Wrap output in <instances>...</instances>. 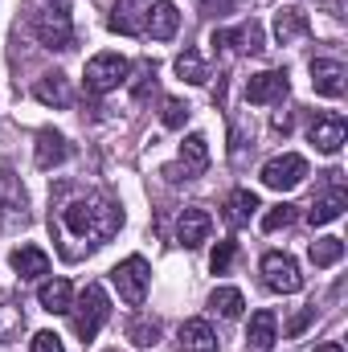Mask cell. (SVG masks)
<instances>
[{
  "mask_svg": "<svg viewBox=\"0 0 348 352\" xmlns=\"http://www.w3.org/2000/svg\"><path fill=\"white\" fill-rule=\"evenodd\" d=\"M274 311H254L250 332H246V352H270L274 349Z\"/></svg>",
  "mask_w": 348,
  "mask_h": 352,
  "instance_id": "22",
  "label": "cell"
},
{
  "mask_svg": "<svg viewBox=\"0 0 348 352\" xmlns=\"http://www.w3.org/2000/svg\"><path fill=\"white\" fill-rule=\"evenodd\" d=\"M197 4H201L209 16H217V12H230V4H234V0H197Z\"/></svg>",
  "mask_w": 348,
  "mask_h": 352,
  "instance_id": "37",
  "label": "cell"
},
{
  "mask_svg": "<svg viewBox=\"0 0 348 352\" xmlns=\"http://www.w3.org/2000/svg\"><path fill=\"white\" fill-rule=\"evenodd\" d=\"M316 352H345V349H340L336 340H328V344H320V349H316Z\"/></svg>",
  "mask_w": 348,
  "mask_h": 352,
  "instance_id": "39",
  "label": "cell"
},
{
  "mask_svg": "<svg viewBox=\"0 0 348 352\" xmlns=\"http://www.w3.org/2000/svg\"><path fill=\"white\" fill-rule=\"evenodd\" d=\"M209 234H213V217H209L201 205H188V209L180 213V221H176V242H180L184 250H197L201 242H209Z\"/></svg>",
  "mask_w": 348,
  "mask_h": 352,
  "instance_id": "12",
  "label": "cell"
},
{
  "mask_svg": "<svg viewBox=\"0 0 348 352\" xmlns=\"http://www.w3.org/2000/svg\"><path fill=\"white\" fill-rule=\"evenodd\" d=\"M287 90H291V82L283 70H262V74H250V82H246V102H259V107L283 102Z\"/></svg>",
  "mask_w": 348,
  "mask_h": 352,
  "instance_id": "14",
  "label": "cell"
},
{
  "mask_svg": "<svg viewBox=\"0 0 348 352\" xmlns=\"http://www.w3.org/2000/svg\"><path fill=\"white\" fill-rule=\"evenodd\" d=\"M176 74H180L184 82H193V87L209 82V70H205V62H201V54H197V50H184V54L176 58Z\"/></svg>",
  "mask_w": 348,
  "mask_h": 352,
  "instance_id": "29",
  "label": "cell"
},
{
  "mask_svg": "<svg viewBox=\"0 0 348 352\" xmlns=\"http://www.w3.org/2000/svg\"><path fill=\"white\" fill-rule=\"evenodd\" d=\"M140 8L148 12V0H115V12H111V33H127V37H140L144 33V21H140Z\"/></svg>",
  "mask_w": 348,
  "mask_h": 352,
  "instance_id": "19",
  "label": "cell"
},
{
  "mask_svg": "<svg viewBox=\"0 0 348 352\" xmlns=\"http://www.w3.org/2000/svg\"><path fill=\"white\" fill-rule=\"evenodd\" d=\"M291 221H295V205H274V209L262 213V230H266V234H274V230H283V226H291Z\"/></svg>",
  "mask_w": 348,
  "mask_h": 352,
  "instance_id": "32",
  "label": "cell"
},
{
  "mask_svg": "<svg viewBox=\"0 0 348 352\" xmlns=\"http://www.w3.org/2000/svg\"><path fill=\"white\" fill-rule=\"evenodd\" d=\"M152 90H156V66H152V62H140V66H135V78H131V98L144 102Z\"/></svg>",
  "mask_w": 348,
  "mask_h": 352,
  "instance_id": "31",
  "label": "cell"
},
{
  "mask_svg": "<svg viewBox=\"0 0 348 352\" xmlns=\"http://www.w3.org/2000/svg\"><path fill=\"white\" fill-rule=\"evenodd\" d=\"M259 176H262V184H266V188L287 192V188H299V184H303V176H307V160H303V156H295V152H283V156L266 160Z\"/></svg>",
  "mask_w": 348,
  "mask_h": 352,
  "instance_id": "8",
  "label": "cell"
},
{
  "mask_svg": "<svg viewBox=\"0 0 348 352\" xmlns=\"http://www.w3.org/2000/svg\"><path fill=\"white\" fill-rule=\"evenodd\" d=\"M29 352H66V349H62V336L58 332H37L29 340Z\"/></svg>",
  "mask_w": 348,
  "mask_h": 352,
  "instance_id": "35",
  "label": "cell"
},
{
  "mask_svg": "<svg viewBox=\"0 0 348 352\" xmlns=\"http://www.w3.org/2000/svg\"><path fill=\"white\" fill-rule=\"evenodd\" d=\"M238 258V242H217V250L209 254V266H213V274H226L230 266Z\"/></svg>",
  "mask_w": 348,
  "mask_h": 352,
  "instance_id": "33",
  "label": "cell"
},
{
  "mask_svg": "<svg viewBox=\"0 0 348 352\" xmlns=\"http://www.w3.org/2000/svg\"><path fill=\"white\" fill-rule=\"evenodd\" d=\"M21 328H25V311H21V303H17L12 295H0V344L12 340Z\"/></svg>",
  "mask_w": 348,
  "mask_h": 352,
  "instance_id": "27",
  "label": "cell"
},
{
  "mask_svg": "<svg viewBox=\"0 0 348 352\" xmlns=\"http://www.w3.org/2000/svg\"><path fill=\"white\" fill-rule=\"evenodd\" d=\"M345 205H348V192H345V184H340V173H328V192L312 201L307 221L312 226H328V221H336L345 213Z\"/></svg>",
  "mask_w": 348,
  "mask_h": 352,
  "instance_id": "13",
  "label": "cell"
},
{
  "mask_svg": "<svg viewBox=\"0 0 348 352\" xmlns=\"http://www.w3.org/2000/svg\"><path fill=\"white\" fill-rule=\"evenodd\" d=\"M37 303H41L50 316H66V311L74 307V287H70L66 278H50V283H41Z\"/></svg>",
  "mask_w": 348,
  "mask_h": 352,
  "instance_id": "21",
  "label": "cell"
},
{
  "mask_svg": "<svg viewBox=\"0 0 348 352\" xmlns=\"http://www.w3.org/2000/svg\"><path fill=\"white\" fill-rule=\"evenodd\" d=\"M127 340H131L135 349H152V344L160 340V324H156L152 316H135V320L127 324Z\"/></svg>",
  "mask_w": 348,
  "mask_h": 352,
  "instance_id": "28",
  "label": "cell"
},
{
  "mask_svg": "<svg viewBox=\"0 0 348 352\" xmlns=\"http://www.w3.org/2000/svg\"><path fill=\"white\" fill-rule=\"evenodd\" d=\"M176 349L180 352H217V336L205 320H184L176 332Z\"/></svg>",
  "mask_w": 348,
  "mask_h": 352,
  "instance_id": "18",
  "label": "cell"
},
{
  "mask_svg": "<svg viewBox=\"0 0 348 352\" xmlns=\"http://www.w3.org/2000/svg\"><path fill=\"white\" fill-rule=\"evenodd\" d=\"M312 320H316V307H307V311H299V316H295V320L287 324V332H291V336H299V332H303V328H307Z\"/></svg>",
  "mask_w": 348,
  "mask_h": 352,
  "instance_id": "36",
  "label": "cell"
},
{
  "mask_svg": "<svg viewBox=\"0 0 348 352\" xmlns=\"http://www.w3.org/2000/svg\"><path fill=\"white\" fill-rule=\"evenodd\" d=\"M209 168V140L205 135H188L180 144V160L164 168L168 184H180V180H197V176Z\"/></svg>",
  "mask_w": 348,
  "mask_h": 352,
  "instance_id": "9",
  "label": "cell"
},
{
  "mask_svg": "<svg viewBox=\"0 0 348 352\" xmlns=\"http://www.w3.org/2000/svg\"><path fill=\"white\" fill-rule=\"evenodd\" d=\"M111 283H115V291H119V299L127 303V307H140L144 299H148V283H152V266L144 263L140 254H131V258H123V263L111 270Z\"/></svg>",
  "mask_w": 348,
  "mask_h": 352,
  "instance_id": "4",
  "label": "cell"
},
{
  "mask_svg": "<svg viewBox=\"0 0 348 352\" xmlns=\"http://www.w3.org/2000/svg\"><path fill=\"white\" fill-rule=\"evenodd\" d=\"M184 119H188V102H180V98H164L160 123H164V127H184Z\"/></svg>",
  "mask_w": 348,
  "mask_h": 352,
  "instance_id": "34",
  "label": "cell"
},
{
  "mask_svg": "<svg viewBox=\"0 0 348 352\" xmlns=\"http://www.w3.org/2000/svg\"><path fill=\"white\" fill-rule=\"evenodd\" d=\"M262 283H266L274 295H295V291L303 287L299 263H295L291 254H279V250L262 254Z\"/></svg>",
  "mask_w": 348,
  "mask_h": 352,
  "instance_id": "7",
  "label": "cell"
},
{
  "mask_svg": "<svg viewBox=\"0 0 348 352\" xmlns=\"http://www.w3.org/2000/svg\"><path fill=\"white\" fill-rule=\"evenodd\" d=\"M213 50H221V54H262L266 45H262V25L259 21H242L238 29H217L213 33Z\"/></svg>",
  "mask_w": 348,
  "mask_h": 352,
  "instance_id": "11",
  "label": "cell"
},
{
  "mask_svg": "<svg viewBox=\"0 0 348 352\" xmlns=\"http://www.w3.org/2000/svg\"><path fill=\"white\" fill-rule=\"evenodd\" d=\"M33 37H37L45 50H70V45H74V21H70L66 0H45V4L33 12Z\"/></svg>",
  "mask_w": 348,
  "mask_h": 352,
  "instance_id": "2",
  "label": "cell"
},
{
  "mask_svg": "<svg viewBox=\"0 0 348 352\" xmlns=\"http://www.w3.org/2000/svg\"><path fill=\"white\" fill-rule=\"evenodd\" d=\"M307 140L324 152V156H336L340 148H345L348 140V123L345 115H336V111H324V115H316L312 119V127H307Z\"/></svg>",
  "mask_w": 348,
  "mask_h": 352,
  "instance_id": "10",
  "label": "cell"
},
{
  "mask_svg": "<svg viewBox=\"0 0 348 352\" xmlns=\"http://www.w3.org/2000/svg\"><path fill=\"white\" fill-rule=\"evenodd\" d=\"M107 352H119V349H107Z\"/></svg>",
  "mask_w": 348,
  "mask_h": 352,
  "instance_id": "40",
  "label": "cell"
},
{
  "mask_svg": "<svg viewBox=\"0 0 348 352\" xmlns=\"http://www.w3.org/2000/svg\"><path fill=\"white\" fill-rule=\"evenodd\" d=\"M70 311H74V332H78V340L87 344V340L98 336V328L107 324V316H111V299H107V291H102L98 283H87Z\"/></svg>",
  "mask_w": 348,
  "mask_h": 352,
  "instance_id": "3",
  "label": "cell"
},
{
  "mask_svg": "<svg viewBox=\"0 0 348 352\" xmlns=\"http://www.w3.org/2000/svg\"><path fill=\"white\" fill-rule=\"evenodd\" d=\"M345 62H336V58H316L312 62V87L316 94H324V98H340L345 94Z\"/></svg>",
  "mask_w": 348,
  "mask_h": 352,
  "instance_id": "15",
  "label": "cell"
},
{
  "mask_svg": "<svg viewBox=\"0 0 348 352\" xmlns=\"http://www.w3.org/2000/svg\"><path fill=\"white\" fill-rule=\"evenodd\" d=\"M12 270L21 278H41V274H50V254L41 246H21V250H12Z\"/></svg>",
  "mask_w": 348,
  "mask_h": 352,
  "instance_id": "24",
  "label": "cell"
},
{
  "mask_svg": "<svg viewBox=\"0 0 348 352\" xmlns=\"http://www.w3.org/2000/svg\"><path fill=\"white\" fill-rule=\"evenodd\" d=\"M127 74H131L127 58H119V54H98V58L87 62L83 82H87L90 94H111V90H119V82H127Z\"/></svg>",
  "mask_w": 348,
  "mask_h": 352,
  "instance_id": "6",
  "label": "cell"
},
{
  "mask_svg": "<svg viewBox=\"0 0 348 352\" xmlns=\"http://www.w3.org/2000/svg\"><path fill=\"white\" fill-rule=\"evenodd\" d=\"M307 33H312V21H307L303 8H279V12H274V37H279L283 45H291V41H299V37H307Z\"/></svg>",
  "mask_w": 348,
  "mask_h": 352,
  "instance_id": "20",
  "label": "cell"
},
{
  "mask_svg": "<svg viewBox=\"0 0 348 352\" xmlns=\"http://www.w3.org/2000/svg\"><path fill=\"white\" fill-rule=\"evenodd\" d=\"M50 230L58 238L62 258L78 263L90 250L107 246L123 230V209L107 192L78 188V184H58L54 201H50Z\"/></svg>",
  "mask_w": 348,
  "mask_h": 352,
  "instance_id": "1",
  "label": "cell"
},
{
  "mask_svg": "<svg viewBox=\"0 0 348 352\" xmlns=\"http://www.w3.org/2000/svg\"><path fill=\"white\" fill-rule=\"evenodd\" d=\"M274 131H291V115H274Z\"/></svg>",
  "mask_w": 348,
  "mask_h": 352,
  "instance_id": "38",
  "label": "cell"
},
{
  "mask_svg": "<svg viewBox=\"0 0 348 352\" xmlns=\"http://www.w3.org/2000/svg\"><path fill=\"white\" fill-rule=\"evenodd\" d=\"M176 29H180V12H176L173 0L148 4V12H144V33H152L156 41H173Z\"/></svg>",
  "mask_w": 348,
  "mask_h": 352,
  "instance_id": "16",
  "label": "cell"
},
{
  "mask_svg": "<svg viewBox=\"0 0 348 352\" xmlns=\"http://www.w3.org/2000/svg\"><path fill=\"white\" fill-rule=\"evenodd\" d=\"M254 209H259V197L250 192V188H234L230 197H226V221L238 230V226H246L250 217H254Z\"/></svg>",
  "mask_w": 348,
  "mask_h": 352,
  "instance_id": "25",
  "label": "cell"
},
{
  "mask_svg": "<svg viewBox=\"0 0 348 352\" xmlns=\"http://www.w3.org/2000/svg\"><path fill=\"white\" fill-rule=\"evenodd\" d=\"M33 98L45 102V107H70V82H66V74H41L37 87H33Z\"/></svg>",
  "mask_w": 348,
  "mask_h": 352,
  "instance_id": "23",
  "label": "cell"
},
{
  "mask_svg": "<svg viewBox=\"0 0 348 352\" xmlns=\"http://www.w3.org/2000/svg\"><path fill=\"white\" fill-rule=\"evenodd\" d=\"M345 258V242L340 238H320V242H312V263L316 266H336Z\"/></svg>",
  "mask_w": 348,
  "mask_h": 352,
  "instance_id": "30",
  "label": "cell"
},
{
  "mask_svg": "<svg viewBox=\"0 0 348 352\" xmlns=\"http://www.w3.org/2000/svg\"><path fill=\"white\" fill-rule=\"evenodd\" d=\"M209 307H213L217 316H226V320H238L242 307H246V299H242L238 287H217V291L209 295Z\"/></svg>",
  "mask_w": 348,
  "mask_h": 352,
  "instance_id": "26",
  "label": "cell"
},
{
  "mask_svg": "<svg viewBox=\"0 0 348 352\" xmlns=\"http://www.w3.org/2000/svg\"><path fill=\"white\" fill-rule=\"evenodd\" d=\"M29 221V201L21 180L8 173V164H0V234H12Z\"/></svg>",
  "mask_w": 348,
  "mask_h": 352,
  "instance_id": "5",
  "label": "cell"
},
{
  "mask_svg": "<svg viewBox=\"0 0 348 352\" xmlns=\"http://www.w3.org/2000/svg\"><path fill=\"white\" fill-rule=\"evenodd\" d=\"M66 160H70V144H66V135H58V131H37L33 164H37L41 173H50V168H58V164H66Z\"/></svg>",
  "mask_w": 348,
  "mask_h": 352,
  "instance_id": "17",
  "label": "cell"
}]
</instances>
